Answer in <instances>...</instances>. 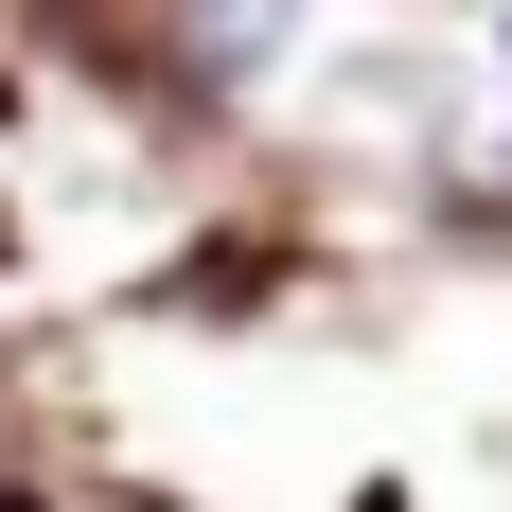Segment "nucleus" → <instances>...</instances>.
I'll list each match as a JSON object with an SVG mask.
<instances>
[{"instance_id":"f03ea898","label":"nucleus","mask_w":512,"mask_h":512,"mask_svg":"<svg viewBox=\"0 0 512 512\" xmlns=\"http://www.w3.org/2000/svg\"><path fill=\"white\" fill-rule=\"evenodd\" d=\"M0 512H18V495H0Z\"/></svg>"},{"instance_id":"f257e3e1","label":"nucleus","mask_w":512,"mask_h":512,"mask_svg":"<svg viewBox=\"0 0 512 512\" xmlns=\"http://www.w3.org/2000/svg\"><path fill=\"white\" fill-rule=\"evenodd\" d=\"M283 18H301V0H195V53L248 71V53H283Z\"/></svg>"}]
</instances>
